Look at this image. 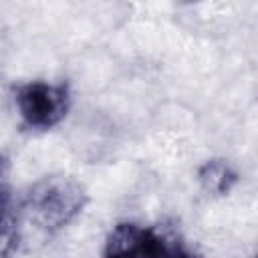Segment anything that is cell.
Listing matches in <instances>:
<instances>
[{
  "label": "cell",
  "instance_id": "cell-1",
  "mask_svg": "<svg viewBox=\"0 0 258 258\" xmlns=\"http://www.w3.org/2000/svg\"><path fill=\"white\" fill-rule=\"evenodd\" d=\"M89 202L85 185L73 175H46L26 194L24 210L42 230H60L81 216Z\"/></svg>",
  "mask_w": 258,
  "mask_h": 258
},
{
  "label": "cell",
  "instance_id": "cell-2",
  "mask_svg": "<svg viewBox=\"0 0 258 258\" xmlns=\"http://www.w3.org/2000/svg\"><path fill=\"white\" fill-rule=\"evenodd\" d=\"M16 107L30 129L46 131L56 127L69 113L71 95L60 83L32 81L16 91Z\"/></svg>",
  "mask_w": 258,
  "mask_h": 258
},
{
  "label": "cell",
  "instance_id": "cell-3",
  "mask_svg": "<svg viewBox=\"0 0 258 258\" xmlns=\"http://www.w3.org/2000/svg\"><path fill=\"white\" fill-rule=\"evenodd\" d=\"M103 258H145V226L133 222L117 224L107 236Z\"/></svg>",
  "mask_w": 258,
  "mask_h": 258
},
{
  "label": "cell",
  "instance_id": "cell-4",
  "mask_svg": "<svg viewBox=\"0 0 258 258\" xmlns=\"http://www.w3.org/2000/svg\"><path fill=\"white\" fill-rule=\"evenodd\" d=\"M198 179H200L202 187L208 194L226 196L236 185L238 173H236V169L228 161H224V159H210V161H206L200 167Z\"/></svg>",
  "mask_w": 258,
  "mask_h": 258
},
{
  "label": "cell",
  "instance_id": "cell-5",
  "mask_svg": "<svg viewBox=\"0 0 258 258\" xmlns=\"http://www.w3.org/2000/svg\"><path fill=\"white\" fill-rule=\"evenodd\" d=\"M145 258H202L191 252L181 240L163 234L155 228L145 230Z\"/></svg>",
  "mask_w": 258,
  "mask_h": 258
},
{
  "label": "cell",
  "instance_id": "cell-6",
  "mask_svg": "<svg viewBox=\"0 0 258 258\" xmlns=\"http://www.w3.org/2000/svg\"><path fill=\"white\" fill-rule=\"evenodd\" d=\"M16 248V226L10 212L0 214V258H8Z\"/></svg>",
  "mask_w": 258,
  "mask_h": 258
},
{
  "label": "cell",
  "instance_id": "cell-7",
  "mask_svg": "<svg viewBox=\"0 0 258 258\" xmlns=\"http://www.w3.org/2000/svg\"><path fill=\"white\" fill-rule=\"evenodd\" d=\"M8 157L0 151V214L10 212V183H8Z\"/></svg>",
  "mask_w": 258,
  "mask_h": 258
}]
</instances>
